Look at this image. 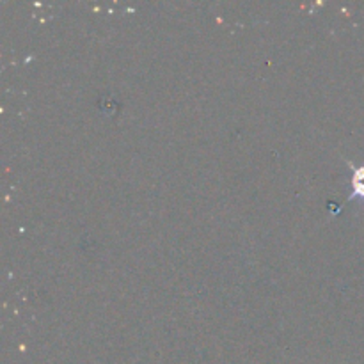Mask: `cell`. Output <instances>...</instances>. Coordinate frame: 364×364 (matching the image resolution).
<instances>
[{
  "label": "cell",
  "mask_w": 364,
  "mask_h": 364,
  "mask_svg": "<svg viewBox=\"0 0 364 364\" xmlns=\"http://www.w3.org/2000/svg\"><path fill=\"white\" fill-rule=\"evenodd\" d=\"M348 166L354 169V176H352V194L347 201H354L355 198L364 201V167H354L352 164Z\"/></svg>",
  "instance_id": "cell-1"
}]
</instances>
